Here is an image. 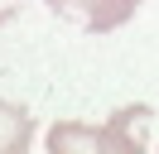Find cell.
<instances>
[{
  "label": "cell",
  "mask_w": 159,
  "mask_h": 154,
  "mask_svg": "<svg viewBox=\"0 0 159 154\" xmlns=\"http://www.w3.org/2000/svg\"><path fill=\"white\" fill-rule=\"evenodd\" d=\"M130 116H135V111H116L106 130L58 125V130L48 135V149H53V154H58V149H120V154H135V149H145V135H125Z\"/></svg>",
  "instance_id": "obj_1"
},
{
  "label": "cell",
  "mask_w": 159,
  "mask_h": 154,
  "mask_svg": "<svg viewBox=\"0 0 159 154\" xmlns=\"http://www.w3.org/2000/svg\"><path fill=\"white\" fill-rule=\"evenodd\" d=\"M48 10L63 15V19L87 24L92 34H106V29H120L130 15H135L140 0H48Z\"/></svg>",
  "instance_id": "obj_2"
},
{
  "label": "cell",
  "mask_w": 159,
  "mask_h": 154,
  "mask_svg": "<svg viewBox=\"0 0 159 154\" xmlns=\"http://www.w3.org/2000/svg\"><path fill=\"white\" fill-rule=\"evenodd\" d=\"M29 144V116L24 111H10V106H0V149H24Z\"/></svg>",
  "instance_id": "obj_3"
}]
</instances>
